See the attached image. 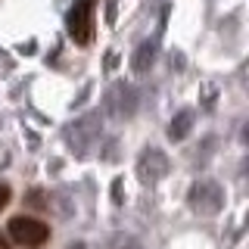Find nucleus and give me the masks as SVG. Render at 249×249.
I'll return each mask as SVG.
<instances>
[{"instance_id":"obj_1","label":"nucleus","mask_w":249,"mask_h":249,"mask_svg":"<svg viewBox=\"0 0 249 249\" xmlns=\"http://www.w3.org/2000/svg\"><path fill=\"white\" fill-rule=\"evenodd\" d=\"M66 140H69V146L75 150L78 159H88V156L93 153V146L100 143V115L88 112V115H81L78 122H72L66 128Z\"/></svg>"},{"instance_id":"obj_2","label":"nucleus","mask_w":249,"mask_h":249,"mask_svg":"<svg viewBox=\"0 0 249 249\" xmlns=\"http://www.w3.org/2000/svg\"><path fill=\"white\" fill-rule=\"evenodd\" d=\"M187 202H190V209L196 215H206L212 218L224 209V187L218 181H209V178H202L190 187V193H187Z\"/></svg>"},{"instance_id":"obj_3","label":"nucleus","mask_w":249,"mask_h":249,"mask_svg":"<svg viewBox=\"0 0 249 249\" xmlns=\"http://www.w3.org/2000/svg\"><path fill=\"white\" fill-rule=\"evenodd\" d=\"M93 13H97V0H75L72 10L66 16V31L75 44H90L93 37Z\"/></svg>"},{"instance_id":"obj_4","label":"nucleus","mask_w":249,"mask_h":249,"mask_svg":"<svg viewBox=\"0 0 249 249\" xmlns=\"http://www.w3.org/2000/svg\"><path fill=\"white\" fill-rule=\"evenodd\" d=\"M137 88L134 84H128V81H115L112 88L106 90V100H103V106H106V112L112 115V119H131V115L137 112Z\"/></svg>"},{"instance_id":"obj_5","label":"nucleus","mask_w":249,"mask_h":249,"mask_svg":"<svg viewBox=\"0 0 249 249\" xmlns=\"http://www.w3.org/2000/svg\"><path fill=\"white\" fill-rule=\"evenodd\" d=\"M10 237L13 243L25 246V249H35V246H44L50 240V228L37 218H28V215H19L10 221Z\"/></svg>"},{"instance_id":"obj_6","label":"nucleus","mask_w":249,"mask_h":249,"mask_svg":"<svg viewBox=\"0 0 249 249\" xmlns=\"http://www.w3.org/2000/svg\"><path fill=\"white\" fill-rule=\"evenodd\" d=\"M137 175H140L143 184L162 181V178L168 175V156L162 150H156V146H146V150L140 153V159H137Z\"/></svg>"},{"instance_id":"obj_7","label":"nucleus","mask_w":249,"mask_h":249,"mask_svg":"<svg viewBox=\"0 0 249 249\" xmlns=\"http://www.w3.org/2000/svg\"><path fill=\"white\" fill-rule=\"evenodd\" d=\"M156 56H159V41H143L134 50V56H131V69L137 75H146L156 66Z\"/></svg>"},{"instance_id":"obj_8","label":"nucleus","mask_w":249,"mask_h":249,"mask_svg":"<svg viewBox=\"0 0 249 249\" xmlns=\"http://www.w3.org/2000/svg\"><path fill=\"white\" fill-rule=\"evenodd\" d=\"M193 122H196V112H193V109H181V112H175V119L168 122V137L171 140H184L193 131Z\"/></svg>"},{"instance_id":"obj_9","label":"nucleus","mask_w":249,"mask_h":249,"mask_svg":"<svg viewBox=\"0 0 249 249\" xmlns=\"http://www.w3.org/2000/svg\"><path fill=\"white\" fill-rule=\"evenodd\" d=\"M6 202H10V187H6V184H0V209H3Z\"/></svg>"},{"instance_id":"obj_10","label":"nucleus","mask_w":249,"mask_h":249,"mask_svg":"<svg viewBox=\"0 0 249 249\" xmlns=\"http://www.w3.org/2000/svg\"><path fill=\"white\" fill-rule=\"evenodd\" d=\"M3 165H10V150L0 146V168H3Z\"/></svg>"},{"instance_id":"obj_11","label":"nucleus","mask_w":249,"mask_h":249,"mask_svg":"<svg viewBox=\"0 0 249 249\" xmlns=\"http://www.w3.org/2000/svg\"><path fill=\"white\" fill-rule=\"evenodd\" d=\"M66 249H90V246H88V243H69Z\"/></svg>"},{"instance_id":"obj_12","label":"nucleus","mask_w":249,"mask_h":249,"mask_svg":"<svg viewBox=\"0 0 249 249\" xmlns=\"http://www.w3.org/2000/svg\"><path fill=\"white\" fill-rule=\"evenodd\" d=\"M0 249H10V243H6V237L0 233Z\"/></svg>"}]
</instances>
